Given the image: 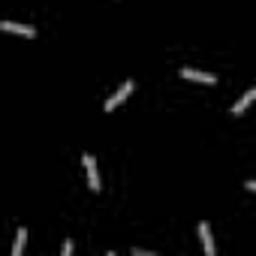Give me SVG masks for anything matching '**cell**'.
<instances>
[{"mask_svg": "<svg viewBox=\"0 0 256 256\" xmlns=\"http://www.w3.org/2000/svg\"><path fill=\"white\" fill-rule=\"evenodd\" d=\"M253 100H256V84H253V88H247V94H241V96H238V102L232 106V114H241Z\"/></svg>", "mask_w": 256, "mask_h": 256, "instance_id": "cell-5", "label": "cell"}, {"mask_svg": "<svg viewBox=\"0 0 256 256\" xmlns=\"http://www.w3.org/2000/svg\"><path fill=\"white\" fill-rule=\"evenodd\" d=\"M199 238H202V247H205V253H208V256H214V253H217V244H214V238H211V226H208L205 220L199 223Z\"/></svg>", "mask_w": 256, "mask_h": 256, "instance_id": "cell-3", "label": "cell"}, {"mask_svg": "<svg viewBox=\"0 0 256 256\" xmlns=\"http://www.w3.org/2000/svg\"><path fill=\"white\" fill-rule=\"evenodd\" d=\"M133 88H136V82H133V78H126V82H124V84H120V88H118V90L106 100V112H114V108H118L126 96H130V90H133Z\"/></svg>", "mask_w": 256, "mask_h": 256, "instance_id": "cell-1", "label": "cell"}, {"mask_svg": "<svg viewBox=\"0 0 256 256\" xmlns=\"http://www.w3.org/2000/svg\"><path fill=\"white\" fill-rule=\"evenodd\" d=\"M244 187H247V190H256V181H244Z\"/></svg>", "mask_w": 256, "mask_h": 256, "instance_id": "cell-9", "label": "cell"}, {"mask_svg": "<svg viewBox=\"0 0 256 256\" xmlns=\"http://www.w3.org/2000/svg\"><path fill=\"white\" fill-rule=\"evenodd\" d=\"M60 253H64V256H70V253H72V241H64V250H60Z\"/></svg>", "mask_w": 256, "mask_h": 256, "instance_id": "cell-8", "label": "cell"}, {"mask_svg": "<svg viewBox=\"0 0 256 256\" xmlns=\"http://www.w3.org/2000/svg\"><path fill=\"white\" fill-rule=\"evenodd\" d=\"M0 28L10 30V34H22V36H36V28H30V24H18V22H4Z\"/></svg>", "mask_w": 256, "mask_h": 256, "instance_id": "cell-4", "label": "cell"}, {"mask_svg": "<svg viewBox=\"0 0 256 256\" xmlns=\"http://www.w3.org/2000/svg\"><path fill=\"white\" fill-rule=\"evenodd\" d=\"M181 76H184V78H193V82H205V84H211V82H214V76H211V72H202V70H193V66H184V70H181Z\"/></svg>", "mask_w": 256, "mask_h": 256, "instance_id": "cell-6", "label": "cell"}, {"mask_svg": "<svg viewBox=\"0 0 256 256\" xmlns=\"http://www.w3.org/2000/svg\"><path fill=\"white\" fill-rule=\"evenodd\" d=\"M82 163H84V169H88V187H90L94 193H100V187H102V184H100V172H96V160H94L90 154H84V157H82Z\"/></svg>", "mask_w": 256, "mask_h": 256, "instance_id": "cell-2", "label": "cell"}, {"mask_svg": "<svg viewBox=\"0 0 256 256\" xmlns=\"http://www.w3.org/2000/svg\"><path fill=\"white\" fill-rule=\"evenodd\" d=\"M24 241H28V229H24V226H18V232H16V247H12V256H22V253H24Z\"/></svg>", "mask_w": 256, "mask_h": 256, "instance_id": "cell-7", "label": "cell"}]
</instances>
